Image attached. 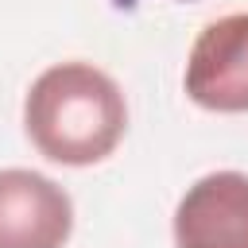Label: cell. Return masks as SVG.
Returning a JSON list of instances; mask_svg holds the SVG:
<instances>
[{"instance_id": "obj_4", "label": "cell", "mask_w": 248, "mask_h": 248, "mask_svg": "<svg viewBox=\"0 0 248 248\" xmlns=\"http://www.w3.org/2000/svg\"><path fill=\"white\" fill-rule=\"evenodd\" d=\"M174 248H248V174L198 178L174 209Z\"/></svg>"}, {"instance_id": "obj_2", "label": "cell", "mask_w": 248, "mask_h": 248, "mask_svg": "<svg viewBox=\"0 0 248 248\" xmlns=\"http://www.w3.org/2000/svg\"><path fill=\"white\" fill-rule=\"evenodd\" d=\"M186 93L209 112H248V12L202 27L186 58Z\"/></svg>"}, {"instance_id": "obj_1", "label": "cell", "mask_w": 248, "mask_h": 248, "mask_svg": "<svg viewBox=\"0 0 248 248\" xmlns=\"http://www.w3.org/2000/svg\"><path fill=\"white\" fill-rule=\"evenodd\" d=\"M23 128L43 159L62 167H93L124 140L128 105L105 70L89 62H58L31 81Z\"/></svg>"}, {"instance_id": "obj_3", "label": "cell", "mask_w": 248, "mask_h": 248, "mask_svg": "<svg viewBox=\"0 0 248 248\" xmlns=\"http://www.w3.org/2000/svg\"><path fill=\"white\" fill-rule=\"evenodd\" d=\"M74 232L70 194L27 167L0 170V248H66Z\"/></svg>"}]
</instances>
